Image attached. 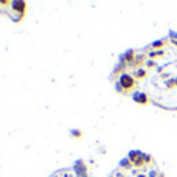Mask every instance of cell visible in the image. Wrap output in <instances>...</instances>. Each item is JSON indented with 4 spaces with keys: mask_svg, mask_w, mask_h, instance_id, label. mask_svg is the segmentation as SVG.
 <instances>
[{
    "mask_svg": "<svg viewBox=\"0 0 177 177\" xmlns=\"http://www.w3.org/2000/svg\"><path fill=\"white\" fill-rule=\"evenodd\" d=\"M110 81L120 95L138 104L177 110V33L138 50H127Z\"/></svg>",
    "mask_w": 177,
    "mask_h": 177,
    "instance_id": "1",
    "label": "cell"
},
{
    "mask_svg": "<svg viewBox=\"0 0 177 177\" xmlns=\"http://www.w3.org/2000/svg\"><path fill=\"white\" fill-rule=\"evenodd\" d=\"M109 177H165L152 155L141 151H131Z\"/></svg>",
    "mask_w": 177,
    "mask_h": 177,
    "instance_id": "2",
    "label": "cell"
},
{
    "mask_svg": "<svg viewBox=\"0 0 177 177\" xmlns=\"http://www.w3.org/2000/svg\"><path fill=\"white\" fill-rule=\"evenodd\" d=\"M50 177H90L87 171V166L83 160H76L70 168H62L54 171Z\"/></svg>",
    "mask_w": 177,
    "mask_h": 177,
    "instance_id": "3",
    "label": "cell"
}]
</instances>
